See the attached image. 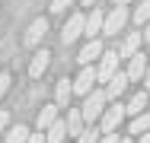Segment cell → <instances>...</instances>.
<instances>
[{
  "instance_id": "obj_1",
  "label": "cell",
  "mask_w": 150,
  "mask_h": 143,
  "mask_svg": "<svg viewBox=\"0 0 150 143\" xmlns=\"http://www.w3.org/2000/svg\"><path fill=\"white\" fill-rule=\"evenodd\" d=\"M105 89H93V92H86L83 95V108H80V114H83V124H96L99 118H102V111H105Z\"/></svg>"
},
{
  "instance_id": "obj_2",
  "label": "cell",
  "mask_w": 150,
  "mask_h": 143,
  "mask_svg": "<svg viewBox=\"0 0 150 143\" xmlns=\"http://www.w3.org/2000/svg\"><path fill=\"white\" fill-rule=\"evenodd\" d=\"M118 51H102L99 57V67H96V83H109L115 73H118Z\"/></svg>"
},
{
  "instance_id": "obj_3",
  "label": "cell",
  "mask_w": 150,
  "mask_h": 143,
  "mask_svg": "<svg viewBox=\"0 0 150 143\" xmlns=\"http://www.w3.org/2000/svg\"><path fill=\"white\" fill-rule=\"evenodd\" d=\"M83 22H86V13H74L64 29H61V45H70V41H77L80 35H83Z\"/></svg>"
},
{
  "instance_id": "obj_4",
  "label": "cell",
  "mask_w": 150,
  "mask_h": 143,
  "mask_svg": "<svg viewBox=\"0 0 150 143\" xmlns=\"http://www.w3.org/2000/svg\"><path fill=\"white\" fill-rule=\"evenodd\" d=\"M99 121H102V134H115V130H118V124L125 121V105H121V102L109 105V108L102 111Z\"/></svg>"
},
{
  "instance_id": "obj_5",
  "label": "cell",
  "mask_w": 150,
  "mask_h": 143,
  "mask_svg": "<svg viewBox=\"0 0 150 143\" xmlns=\"http://www.w3.org/2000/svg\"><path fill=\"white\" fill-rule=\"evenodd\" d=\"M125 22H128V10H125V6H115V10L102 19V32H105V35H118L121 29H125Z\"/></svg>"
},
{
  "instance_id": "obj_6",
  "label": "cell",
  "mask_w": 150,
  "mask_h": 143,
  "mask_svg": "<svg viewBox=\"0 0 150 143\" xmlns=\"http://www.w3.org/2000/svg\"><path fill=\"white\" fill-rule=\"evenodd\" d=\"M144 70H147V54H137L128 57V70H125V76H128V83H141L144 80Z\"/></svg>"
},
{
  "instance_id": "obj_7",
  "label": "cell",
  "mask_w": 150,
  "mask_h": 143,
  "mask_svg": "<svg viewBox=\"0 0 150 143\" xmlns=\"http://www.w3.org/2000/svg\"><path fill=\"white\" fill-rule=\"evenodd\" d=\"M96 70H93V67H83V70H80V76H77V80H70V86H74V92H77V95H86V92H93V89H96Z\"/></svg>"
},
{
  "instance_id": "obj_8",
  "label": "cell",
  "mask_w": 150,
  "mask_h": 143,
  "mask_svg": "<svg viewBox=\"0 0 150 143\" xmlns=\"http://www.w3.org/2000/svg\"><path fill=\"white\" fill-rule=\"evenodd\" d=\"M102 57V41L99 38H90L86 45H83V51L77 54V60L83 64V67H93V60H99Z\"/></svg>"
},
{
  "instance_id": "obj_9",
  "label": "cell",
  "mask_w": 150,
  "mask_h": 143,
  "mask_svg": "<svg viewBox=\"0 0 150 143\" xmlns=\"http://www.w3.org/2000/svg\"><path fill=\"white\" fill-rule=\"evenodd\" d=\"M45 35H48V19H42V16H38V19H32L29 32H26V45H32V48H35V45H42V38H45Z\"/></svg>"
},
{
  "instance_id": "obj_10",
  "label": "cell",
  "mask_w": 150,
  "mask_h": 143,
  "mask_svg": "<svg viewBox=\"0 0 150 143\" xmlns=\"http://www.w3.org/2000/svg\"><path fill=\"white\" fill-rule=\"evenodd\" d=\"M48 64H51V51H45V48H42V51H35V54H32V64H29V76L38 80V76L48 70Z\"/></svg>"
},
{
  "instance_id": "obj_11",
  "label": "cell",
  "mask_w": 150,
  "mask_h": 143,
  "mask_svg": "<svg viewBox=\"0 0 150 143\" xmlns=\"http://www.w3.org/2000/svg\"><path fill=\"white\" fill-rule=\"evenodd\" d=\"M64 124H67V137H80V134H83V127H86V124H83L80 108H67V121H64Z\"/></svg>"
},
{
  "instance_id": "obj_12",
  "label": "cell",
  "mask_w": 150,
  "mask_h": 143,
  "mask_svg": "<svg viewBox=\"0 0 150 143\" xmlns=\"http://www.w3.org/2000/svg\"><path fill=\"white\" fill-rule=\"evenodd\" d=\"M147 102H150V95H147V89H141V92H134L131 95V102L125 105V114H144V108H147Z\"/></svg>"
},
{
  "instance_id": "obj_13",
  "label": "cell",
  "mask_w": 150,
  "mask_h": 143,
  "mask_svg": "<svg viewBox=\"0 0 150 143\" xmlns=\"http://www.w3.org/2000/svg\"><path fill=\"white\" fill-rule=\"evenodd\" d=\"M70 95H74L70 80H58V86H54V105H58V108H67V105H70Z\"/></svg>"
},
{
  "instance_id": "obj_14",
  "label": "cell",
  "mask_w": 150,
  "mask_h": 143,
  "mask_svg": "<svg viewBox=\"0 0 150 143\" xmlns=\"http://www.w3.org/2000/svg\"><path fill=\"white\" fill-rule=\"evenodd\" d=\"M125 86H128V76L118 70V73L109 80V86H105V99H115V102H118V95L125 92Z\"/></svg>"
},
{
  "instance_id": "obj_15",
  "label": "cell",
  "mask_w": 150,
  "mask_h": 143,
  "mask_svg": "<svg viewBox=\"0 0 150 143\" xmlns=\"http://www.w3.org/2000/svg\"><path fill=\"white\" fill-rule=\"evenodd\" d=\"M137 48H141V32H131V35H125V41H121L118 57H134Z\"/></svg>"
},
{
  "instance_id": "obj_16",
  "label": "cell",
  "mask_w": 150,
  "mask_h": 143,
  "mask_svg": "<svg viewBox=\"0 0 150 143\" xmlns=\"http://www.w3.org/2000/svg\"><path fill=\"white\" fill-rule=\"evenodd\" d=\"M102 19H105V16H102L99 10H93L90 16H86V22H83V35H90V38H96V35L102 32Z\"/></svg>"
},
{
  "instance_id": "obj_17",
  "label": "cell",
  "mask_w": 150,
  "mask_h": 143,
  "mask_svg": "<svg viewBox=\"0 0 150 143\" xmlns=\"http://www.w3.org/2000/svg\"><path fill=\"white\" fill-rule=\"evenodd\" d=\"M64 137H67V124L58 118V121L45 130V143H64Z\"/></svg>"
},
{
  "instance_id": "obj_18",
  "label": "cell",
  "mask_w": 150,
  "mask_h": 143,
  "mask_svg": "<svg viewBox=\"0 0 150 143\" xmlns=\"http://www.w3.org/2000/svg\"><path fill=\"white\" fill-rule=\"evenodd\" d=\"M54 121H58V105H42V111H38V130H48Z\"/></svg>"
},
{
  "instance_id": "obj_19",
  "label": "cell",
  "mask_w": 150,
  "mask_h": 143,
  "mask_svg": "<svg viewBox=\"0 0 150 143\" xmlns=\"http://www.w3.org/2000/svg\"><path fill=\"white\" fill-rule=\"evenodd\" d=\"M147 130H150V111H144V114H137V118L131 121V134L141 137V134H147Z\"/></svg>"
},
{
  "instance_id": "obj_20",
  "label": "cell",
  "mask_w": 150,
  "mask_h": 143,
  "mask_svg": "<svg viewBox=\"0 0 150 143\" xmlns=\"http://www.w3.org/2000/svg\"><path fill=\"white\" fill-rule=\"evenodd\" d=\"M29 134H32V130L26 127V124H16V127L6 134V143H26V140H29Z\"/></svg>"
},
{
  "instance_id": "obj_21",
  "label": "cell",
  "mask_w": 150,
  "mask_h": 143,
  "mask_svg": "<svg viewBox=\"0 0 150 143\" xmlns=\"http://www.w3.org/2000/svg\"><path fill=\"white\" fill-rule=\"evenodd\" d=\"M134 22H137V26H147V22H150V0H141V3H137Z\"/></svg>"
},
{
  "instance_id": "obj_22",
  "label": "cell",
  "mask_w": 150,
  "mask_h": 143,
  "mask_svg": "<svg viewBox=\"0 0 150 143\" xmlns=\"http://www.w3.org/2000/svg\"><path fill=\"white\" fill-rule=\"evenodd\" d=\"M99 137H102V130L96 124H90V127H83V134L77 137V143H99Z\"/></svg>"
},
{
  "instance_id": "obj_23",
  "label": "cell",
  "mask_w": 150,
  "mask_h": 143,
  "mask_svg": "<svg viewBox=\"0 0 150 143\" xmlns=\"http://www.w3.org/2000/svg\"><path fill=\"white\" fill-rule=\"evenodd\" d=\"M67 6H74V0H51V13H67Z\"/></svg>"
},
{
  "instance_id": "obj_24",
  "label": "cell",
  "mask_w": 150,
  "mask_h": 143,
  "mask_svg": "<svg viewBox=\"0 0 150 143\" xmlns=\"http://www.w3.org/2000/svg\"><path fill=\"white\" fill-rule=\"evenodd\" d=\"M10 83H13V76H10V73H0V95H6Z\"/></svg>"
},
{
  "instance_id": "obj_25",
  "label": "cell",
  "mask_w": 150,
  "mask_h": 143,
  "mask_svg": "<svg viewBox=\"0 0 150 143\" xmlns=\"http://www.w3.org/2000/svg\"><path fill=\"white\" fill-rule=\"evenodd\" d=\"M26 143H45V130H38V134H29V140Z\"/></svg>"
},
{
  "instance_id": "obj_26",
  "label": "cell",
  "mask_w": 150,
  "mask_h": 143,
  "mask_svg": "<svg viewBox=\"0 0 150 143\" xmlns=\"http://www.w3.org/2000/svg\"><path fill=\"white\" fill-rule=\"evenodd\" d=\"M99 143H118V134H102Z\"/></svg>"
},
{
  "instance_id": "obj_27",
  "label": "cell",
  "mask_w": 150,
  "mask_h": 143,
  "mask_svg": "<svg viewBox=\"0 0 150 143\" xmlns=\"http://www.w3.org/2000/svg\"><path fill=\"white\" fill-rule=\"evenodd\" d=\"M141 83H144V89L150 92V60H147V70H144V80H141Z\"/></svg>"
},
{
  "instance_id": "obj_28",
  "label": "cell",
  "mask_w": 150,
  "mask_h": 143,
  "mask_svg": "<svg viewBox=\"0 0 150 143\" xmlns=\"http://www.w3.org/2000/svg\"><path fill=\"white\" fill-rule=\"evenodd\" d=\"M6 124H10V114H6V111H0V130H3Z\"/></svg>"
},
{
  "instance_id": "obj_29",
  "label": "cell",
  "mask_w": 150,
  "mask_h": 143,
  "mask_svg": "<svg viewBox=\"0 0 150 143\" xmlns=\"http://www.w3.org/2000/svg\"><path fill=\"white\" fill-rule=\"evenodd\" d=\"M134 143H150V130H147V134H141V137H137Z\"/></svg>"
},
{
  "instance_id": "obj_30",
  "label": "cell",
  "mask_w": 150,
  "mask_h": 143,
  "mask_svg": "<svg viewBox=\"0 0 150 143\" xmlns=\"http://www.w3.org/2000/svg\"><path fill=\"white\" fill-rule=\"evenodd\" d=\"M141 38H144V41H150V22L144 26V35H141Z\"/></svg>"
},
{
  "instance_id": "obj_31",
  "label": "cell",
  "mask_w": 150,
  "mask_h": 143,
  "mask_svg": "<svg viewBox=\"0 0 150 143\" xmlns=\"http://www.w3.org/2000/svg\"><path fill=\"white\" fill-rule=\"evenodd\" d=\"M128 3H131V0H115V6H128Z\"/></svg>"
},
{
  "instance_id": "obj_32",
  "label": "cell",
  "mask_w": 150,
  "mask_h": 143,
  "mask_svg": "<svg viewBox=\"0 0 150 143\" xmlns=\"http://www.w3.org/2000/svg\"><path fill=\"white\" fill-rule=\"evenodd\" d=\"M80 3H83V6H93V3H96V0H80Z\"/></svg>"
},
{
  "instance_id": "obj_33",
  "label": "cell",
  "mask_w": 150,
  "mask_h": 143,
  "mask_svg": "<svg viewBox=\"0 0 150 143\" xmlns=\"http://www.w3.org/2000/svg\"><path fill=\"white\" fill-rule=\"evenodd\" d=\"M118 143H134V140H118Z\"/></svg>"
}]
</instances>
